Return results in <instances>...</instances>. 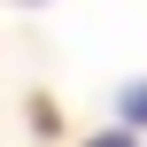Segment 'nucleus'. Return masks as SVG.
<instances>
[{
    "instance_id": "nucleus-2",
    "label": "nucleus",
    "mask_w": 147,
    "mask_h": 147,
    "mask_svg": "<svg viewBox=\"0 0 147 147\" xmlns=\"http://www.w3.org/2000/svg\"><path fill=\"white\" fill-rule=\"evenodd\" d=\"M93 147H132V140H124V132H116V140H93Z\"/></svg>"
},
{
    "instance_id": "nucleus-1",
    "label": "nucleus",
    "mask_w": 147,
    "mask_h": 147,
    "mask_svg": "<svg viewBox=\"0 0 147 147\" xmlns=\"http://www.w3.org/2000/svg\"><path fill=\"white\" fill-rule=\"evenodd\" d=\"M124 124H147V85H132V93H124Z\"/></svg>"
}]
</instances>
